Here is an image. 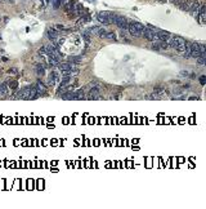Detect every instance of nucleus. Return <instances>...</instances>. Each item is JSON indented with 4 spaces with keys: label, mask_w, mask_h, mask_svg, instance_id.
Here are the masks:
<instances>
[{
    "label": "nucleus",
    "mask_w": 206,
    "mask_h": 209,
    "mask_svg": "<svg viewBox=\"0 0 206 209\" xmlns=\"http://www.w3.org/2000/svg\"><path fill=\"white\" fill-rule=\"evenodd\" d=\"M165 93H166V90H165L164 88L157 87V88H154V90H153V95H152V98H160V97H164Z\"/></svg>",
    "instance_id": "14"
},
{
    "label": "nucleus",
    "mask_w": 206,
    "mask_h": 209,
    "mask_svg": "<svg viewBox=\"0 0 206 209\" xmlns=\"http://www.w3.org/2000/svg\"><path fill=\"white\" fill-rule=\"evenodd\" d=\"M166 43L170 48L175 49V50L179 52V53H183V50H184L185 40L183 38H180V36H170V39L166 41Z\"/></svg>",
    "instance_id": "2"
},
{
    "label": "nucleus",
    "mask_w": 206,
    "mask_h": 209,
    "mask_svg": "<svg viewBox=\"0 0 206 209\" xmlns=\"http://www.w3.org/2000/svg\"><path fill=\"white\" fill-rule=\"evenodd\" d=\"M35 71H36V74H37L39 76H44V74H45V67L41 66V63H36L35 65Z\"/></svg>",
    "instance_id": "17"
},
{
    "label": "nucleus",
    "mask_w": 206,
    "mask_h": 209,
    "mask_svg": "<svg viewBox=\"0 0 206 209\" xmlns=\"http://www.w3.org/2000/svg\"><path fill=\"white\" fill-rule=\"evenodd\" d=\"M103 39H107V40H111V41H116L117 36H116V34L112 32V31H106V34H104V36H103Z\"/></svg>",
    "instance_id": "16"
},
{
    "label": "nucleus",
    "mask_w": 206,
    "mask_h": 209,
    "mask_svg": "<svg viewBox=\"0 0 206 209\" xmlns=\"http://www.w3.org/2000/svg\"><path fill=\"white\" fill-rule=\"evenodd\" d=\"M46 1H48V3H49V1H50V0H46Z\"/></svg>",
    "instance_id": "28"
},
{
    "label": "nucleus",
    "mask_w": 206,
    "mask_h": 209,
    "mask_svg": "<svg viewBox=\"0 0 206 209\" xmlns=\"http://www.w3.org/2000/svg\"><path fill=\"white\" fill-rule=\"evenodd\" d=\"M200 83H201V84H205V76H201L200 77Z\"/></svg>",
    "instance_id": "26"
},
{
    "label": "nucleus",
    "mask_w": 206,
    "mask_h": 209,
    "mask_svg": "<svg viewBox=\"0 0 206 209\" xmlns=\"http://www.w3.org/2000/svg\"><path fill=\"white\" fill-rule=\"evenodd\" d=\"M191 57H193V58L201 57V44L200 43H191Z\"/></svg>",
    "instance_id": "4"
},
{
    "label": "nucleus",
    "mask_w": 206,
    "mask_h": 209,
    "mask_svg": "<svg viewBox=\"0 0 206 209\" xmlns=\"http://www.w3.org/2000/svg\"><path fill=\"white\" fill-rule=\"evenodd\" d=\"M196 18H198L201 23H205L206 22V7L203 4H201L200 9H198V12H197V15H196Z\"/></svg>",
    "instance_id": "9"
},
{
    "label": "nucleus",
    "mask_w": 206,
    "mask_h": 209,
    "mask_svg": "<svg viewBox=\"0 0 206 209\" xmlns=\"http://www.w3.org/2000/svg\"><path fill=\"white\" fill-rule=\"evenodd\" d=\"M58 79H59L58 72L52 71L50 74H49V76H48V84L50 85V87H54V85L58 83Z\"/></svg>",
    "instance_id": "10"
},
{
    "label": "nucleus",
    "mask_w": 206,
    "mask_h": 209,
    "mask_svg": "<svg viewBox=\"0 0 206 209\" xmlns=\"http://www.w3.org/2000/svg\"><path fill=\"white\" fill-rule=\"evenodd\" d=\"M197 62L198 65H205V61H206V57H197Z\"/></svg>",
    "instance_id": "23"
},
{
    "label": "nucleus",
    "mask_w": 206,
    "mask_h": 209,
    "mask_svg": "<svg viewBox=\"0 0 206 209\" xmlns=\"http://www.w3.org/2000/svg\"><path fill=\"white\" fill-rule=\"evenodd\" d=\"M1 53H3V50H0V61H1Z\"/></svg>",
    "instance_id": "27"
},
{
    "label": "nucleus",
    "mask_w": 206,
    "mask_h": 209,
    "mask_svg": "<svg viewBox=\"0 0 206 209\" xmlns=\"http://www.w3.org/2000/svg\"><path fill=\"white\" fill-rule=\"evenodd\" d=\"M46 52H45V46H41L40 49H39V54H45Z\"/></svg>",
    "instance_id": "25"
},
{
    "label": "nucleus",
    "mask_w": 206,
    "mask_h": 209,
    "mask_svg": "<svg viewBox=\"0 0 206 209\" xmlns=\"http://www.w3.org/2000/svg\"><path fill=\"white\" fill-rule=\"evenodd\" d=\"M183 54H184L185 58H189V57H191V43H189V41H185Z\"/></svg>",
    "instance_id": "18"
},
{
    "label": "nucleus",
    "mask_w": 206,
    "mask_h": 209,
    "mask_svg": "<svg viewBox=\"0 0 206 209\" xmlns=\"http://www.w3.org/2000/svg\"><path fill=\"white\" fill-rule=\"evenodd\" d=\"M62 1H63V0H53V8L54 9H58V8L61 7Z\"/></svg>",
    "instance_id": "22"
},
{
    "label": "nucleus",
    "mask_w": 206,
    "mask_h": 209,
    "mask_svg": "<svg viewBox=\"0 0 206 209\" xmlns=\"http://www.w3.org/2000/svg\"><path fill=\"white\" fill-rule=\"evenodd\" d=\"M8 83V87L10 88V89H17L18 88V81H15V80H13V81H7Z\"/></svg>",
    "instance_id": "21"
},
{
    "label": "nucleus",
    "mask_w": 206,
    "mask_h": 209,
    "mask_svg": "<svg viewBox=\"0 0 206 209\" xmlns=\"http://www.w3.org/2000/svg\"><path fill=\"white\" fill-rule=\"evenodd\" d=\"M8 93H9V87H8V83H1V84H0V98L7 97Z\"/></svg>",
    "instance_id": "12"
},
{
    "label": "nucleus",
    "mask_w": 206,
    "mask_h": 209,
    "mask_svg": "<svg viewBox=\"0 0 206 209\" xmlns=\"http://www.w3.org/2000/svg\"><path fill=\"white\" fill-rule=\"evenodd\" d=\"M17 72H18V70L15 69V67H12V69H9V70H8V74H12V75L17 74Z\"/></svg>",
    "instance_id": "24"
},
{
    "label": "nucleus",
    "mask_w": 206,
    "mask_h": 209,
    "mask_svg": "<svg viewBox=\"0 0 206 209\" xmlns=\"http://www.w3.org/2000/svg\"><path fill=\"white\" fill-rule=\"evenodd\" d=\"M97 19L99 21L100 23H103V25H110V12H106V10H103V12H99L97 14Z\"/></svg>",
    "instance_id": "5"
},
{
    "label": "nucleus",
    "mask_w": 206,
    "mask_h": 209,
    "mask_svg": "<svg viewBox=\"0 0 206 209\" xmlns=\"http://www.w3.org/2000/svg\"><path fill=\"white\" fill-rule=\"evenodd\" d=\"M128 31H129V34H130L131 36H134V38H140L142 35H143V32H142L140 30H138V28L134 26V23L133 22H130L129 23V26H128Z\"/></svg>",
    "instance_id": "6"
},
{
    "label": "nucleus",
    "mask_w": 206,
    "mask_h": 209,
    "mask_svg": "<svg viewBox=\"0 0 206 209\" xmlns=\"http://www.w3.org/2000/svg\"><path fill=\"white\" fill-rule=\"evenodd\" d=\"M35 88H36V92H37V94H39V97L40 95H44L46 93V87H45V84H44L43 81H36V84H35Z\"/></svg>",
    "instance_id": "11"
},
{
    "label": "nucleus",
    "mask_w": 206,
    "mask_h": 209,
    "mask_svg": "<svg viewBox=\"0 0 206 209\" xmlns=\"http://www.w3.org/2000/svg\"><path fill=\"white\" fill-rule=\"evenodd\" d=\"M85 98V92L84 89H79L74 92V99H84Z\"/></svg>",
    "instance_id": "19"
},
{
    "label": "nucleus",
    "mask_w": 206,
    "mask_h": 209,
    "mask_svg": "<svg viewBox=\"0 0 206 209\" xmlns=\"http://www.w3.org/2000/svg\"><path fill=\"white\" fill-rule=\"evenodd\" d=\"M156 34H157V36H159V39L161 41H167L170 39V36H171L167 31H161V30H157Z\"/></svg>",
    "instance_id": "13"
},
{
    "label": "nucleus",
    "mask_w": 206,
    "mask_h": 209,
    "mask_svg": "<svg viewBox=\"0 0 206 209\" xmlns=\"http://www.w3.org/2000/svg\"><path fill=\"white\" fill-rule=\"evenodd\" d=\"M0 19H1V18H0Z\"/></svg>",
    "instance_id": "30"
},
{
    "label": "nucleus",
    "mask_w": 206,
    "mask_h": 209,
    "mask_svg": "<svg viewBox=\"0 0 206 209\" xmlns=\"http://www.w3.org/2000/svg\"><path fill=\"white\" fill-rule=\"evenodd\" d=\"M115 23L118 26V27L121 28V30H124V31H128L129 22H128V19H126V18L121 17V15H117V19H116V22H115Z\"/></svg>",
    "instance_id": "7"
},
{
    "label": "nucleus",
    "mask_w": 206,
    "mask_h": 209,
    "mask_svg": "<svg viewBox=\"0 0 206 209\" xmlns=\"http://www.w3.org/2000/svg\"><path fill=\"white\" fill-rule=\"evenodd\" d=\"M15 97L18 99H35V98H39V94L36 92L35 85H28V87L21 89L19 92L15 94Z\"/></svg>",
    "instance_id": "1"
},
{
    "label": "nucleus",
    "mask_w": 206,
    "mask_h": 209,
    "mask_svg": "<svg viewBox=\"0 0 206 209\" xmlns=\"http://www.w3.org/2000/svg\"><path fill=\"white\" fill-rule=\"evenodd\" d=\"M0 1H4V0H0Z\"/></svg>",
    "instance_id": "29"
},
{
    "label": "nucleus",
    "mask_w": 206,
    "mask_h": 209,
    "mask_svg": "<svg viewBox=\"0 0 206 209\" xmlns=\"http://www.w3.org/2000/svg\"><path fill=\"white\" fill-rule=\"evenodd\" d=\"M59 59L61 58H58V57H56V56H49L48 61H49V65H50V66H58Z\"/></svg>",
    "instance_id": "20"
},
{
    "label": "nucleus",
    "mask_w": 206,
    "mask_h": 209,
    "mask_svg": "<svg viewBox=\"0 0 206 209\" xmlns=\"http://www.w3.org/2000/svg\"><path fill=\"white\" fill-rule=\"evenodd\" d=\"M48 38L50 39V40H56V39L58 38V31L53 27H49L48 28Z\"/></svg>",
    "instance_id": "15"
},
{
    "label": "nucleus",
    "mask_w": 206,
    "mask_h": 209,
    "mask_svg": "<svg viewBox=\"0 0 206 209\" xmlns=\"http://www.w3.org/2000/svg\"><path fill=\"white\" fill-rule=\"evenodd\" d=\"M59 70H61L62 72L63 71H71V72H76L77 70L75 69L74 63H71V62H66V63H59L58 65Z\"/></svg>",
    "instance_id": "8"
},
{
    "label": "nucleus",
    "mask_w": 206,
    "mask_h": 209,
    "mask_svg": "<svg viewBox=\"0 0 206 209\" xmlns=\"http://www.w3.org/2000/svg\"><path fill=\"white\" fill-rule=\"evenodd\" d=\"M85 98H88V99H97V98H100V88L98 87V85H93Z\"/></svg>",
    "instance_id": "3"
}]
</instances>
